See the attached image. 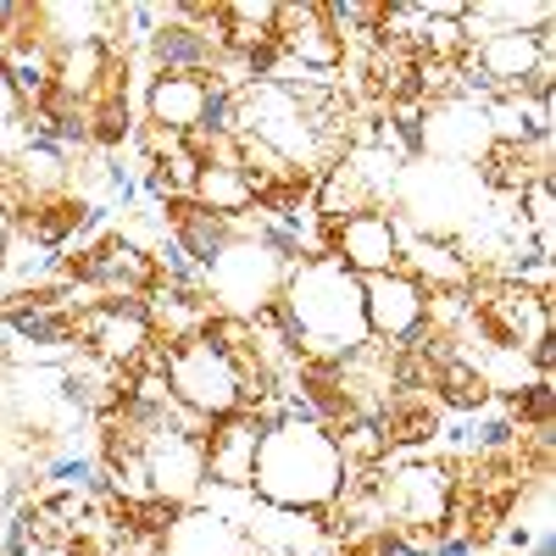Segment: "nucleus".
Listing matches in <instances>:
<instances>
[{
	"label": "nucleus",
	"mask_w": 556,
	"mask_h": 556,
	"mask_svg": "<svg viewBox=\"0 0 556 556\" xmlns=\"http://www.w3.org/2000/svg\"><path fill=\"white\" fill-rule=\"evenodd\" d=\"M340 484H345V462L317 424H306V417H278V424H267L262 451H256V479H251L262 506L323 518L334 506Z\"/></svg>",
	"instance_id": "1"
},
{
	"label": "nucleus",
	"mask_w": 556,
	"mask_h": 556,
	"mask_svg": "<svg viewBox=\"0 0 556 556\" xmlns=\"http://www.w3.org/2000/svg\"><path fill=\"white\" fill-rule=\"evenodd\" d=\"M278 312L295 340V356L306 362H340L367 340L362 323V278H351L340 262H301L285 273Z\"/></svg>",
	"instance_id": "2"
},
{
	"label": "nucleus",
	"mask_w": 556,
	"mask_h": 556,
	"mask_svg": "<svg viewBox=\"0 0 556 556\" xmlns=\"http://www.w3.org/2000/svg\"><path fill=\"white\" fill-rule=\"evenodd\" d=\"M484 206H490V190L479 184L473 167L417 156V162H401V173H395L390 212H401L395 223L412 228V240H440V245L468 240L484 223Z\"/></svg>",
	"instance_id": "3"
},
{
	"label": "nucleus",
	"mask_w": 556,
	"mask_h": 556,
	"mask_svg": "<svg viewBox=\"0 0 556 556\" xmlns=\"http://www.w3.org/2000/svg\"><path fill=\"white\" fill-rule=\"evenodd\" d=\"M379 506L390 529H434L445 534V513H451V473L445 456H406V462H384L379 468Z\"/></svg>",
	"instance_id": "4"
},
{
	"label": "nucleus",
	"mask_w": 556,
	"mask_h": 556,
	"mask_svg": "<svg viewBox=\"0 0 556 556\" xmlns=\"http://www.w3.org/2000/svg\"><path fill=\"white\" fill-rule=\"evenodd\" d=\"M167 390H173L178 406L201 412L206 424L240 412V374H235V362H228L223 351H212L201 334H190L184 345L167 351Z\"/></svg>",
	"instance_id": "5"
},
{
	"label": "nucleus",
	"mask_w": 556,
	"mask_h": 556,
	"mask_svg": "<svg viewBox=\"0 0 556 556\" xmlns=\"http://www.w3.org/2000/svg\"><path fill=\"white\" fill-rule=\"evenodd\" d=\"M306 262H340L351 278H379L401 267V223L395 212H362L334 228H317Z\"/></svg>",
	"instance_id": "6"
},
{
	"label": "nucleus",
	"mask_w": 556,
	"mask_h": 556,
	"mask_svg": "<svg viewBox=\"0 0 556 556\" xmlns=\"http://www.w3.org/2000/svg\"><path fill=\"white\" fill-rule=\"evenodd\" d=\"M285 273H290V267H278L256 240H235L201 278H206V295H212L217 312L251 317V312H262V306L278 301V290H285Z\"/></svg>",
	"instance_id": "7"
},
{
	"label": "nucleus",
	"mask_w": 556,
	"mask_h": 556,
	"mask_svg": "<svg viewBox=\"0 0 556 556\" xmlns=\"http://www.w3.org/2000/svg\"><path fill=\"white\" fill-rule=\"evenodd\" d=\"M139 462H146V479H151L156 501L178 506V513H184V506H195V501L206 495V462H201V440L178 434V429L167 424V412L156 417V429H151L146 451H139Z\"/></svg>",
	"instance_id": "8"
},
{
	"label": "nucleus",
	"mask_w": 556,
	"mask_h": 556,
	"mask_svg": "<svg viewBox=\"0 0 556 556\" xmlns=\"http://www.w3.org/2000/svg\"><path fill=\"white\" fill-rule=\"evenodd\" d=\"M73 323H78V351L101 356L112 367H134L156 340L151 317H146V301H101V306L73 312Z\"/></svg>",
	"instance_id": "9"
},
{
	"label": "nucleus",
	"mask_w": 556,
	"mask_h": 556,
	"mask_svg": "<svg viewBox=\"0 0 556 556\" xmlns=\"http://www.w3.org/2000/svg\"><path fill=\"white\" fill-rule=\"evenodd\" d=\"M490 146H495V139H490V123H484V101L456 96V101L424 106V156L429 162L479 167Z\"/></svg>",
	"instance_id": "10"
},
{
	"label": "nucleus",
	"mask_w": 556,
	"mask_h": 556,
	"mask_svg": "<svg viewBox=\"0 0 556 556\" xmlns=\"http://www.w3.org/2000/svg\"><path fill=\"white\" fill-rule=\"evenodd\" d=\"M262 434H267V424H262L256 412H235V417H217V424H212V434L201 440L206 484H212V490H235V495H251Z\"/></svg>",
	"instance_id": "11"
},
{
	"label": "nucleus",
	"mask_w": 556,
	"mask_h": 556,
	"mask_svg": "<svg viewBox=\"0 0 556 556\" xmlns=\"http://www.w3.org/2000/svg\"><path fill=\"white\" fill-rule=\"evenodd\" d=\"M362 323H367V340L401 351L417 329H424V290H417L401 267L379 273V278H362Z\"/></svg>",
	"instance_id": "12"
},
{
	"label": "nucleus",
	"mask_w": 556,
	"mask_h": 556,
	"mask_svg": "<svg viewBox=\"0 0 556 556\" xmlns=\"http://www.w3.org/2000/svg\"><path fill=\"white\" fill-rule=\"evenodd\" d=\"M223 56H228L223 28H190V23L173 17V7H167V23H156V28L146 34V62H151V73H195V78H206Z\"/></svg>",
	"instance_id": "13"
},
{
	"label": "nucleus",
	"mask_w": 556,
	"mask_h": 556,
	"mask_svg": "<svg viewBox=\"0 0 556 556\" xmlns=\"http://www.w3.org/2000/svg\"><path fill=\"white\" fill-rule=\"evenodd\" d=\"M162 228H167V240L190 256L201 273L235 245L240 235H235V223L228 217H217V212H206V206H195L190 195H173V201H162Z\"/></svg>",
	"instance_id": "14"
},
{
	"label": "nucleus",
	"mask_w": 556,
	"mask_h": 556,
	"mask_svg": "<svg viewBox=\"0 0 556 556\" xmlns=\"http://www.w3.org/2000/svg\"><path fill=\"white\" fill-rule=\"evenodd\" d=\"M156 556H251V540L235 518L212 513V506H184Z\"/></svg>",
	"instance_id": "15"
},
{
	"label": "nucleus",
	"mask_w": 556,
	"mask_h": 556,
	"mask_svg": "<svg viewBox=\"0 0 556 556\" xmlns=\"http://www.w3.org/2000/svg\"><path fill=\"white\" fill-rule=\"evenodd\" d=\"M212 106V84L195 73H151L146 84V123L167 134H195Z\"/></svg>",
	"instance_id": "16"
},
{
	"label": "nucleus",
	"mask_w": 556,
	"mask_h": 556,
	"mask_svg": "<svg viewBox=\"0 0 556 556\" xmlns=\"http://www.w3.org/2000/svg\"><path fill=\"white\" fill-rule=\"evenodd\" d=\"M440 429H445V406L434 401V390H395L390 406L379 412V434H384L390 456L434 445Z\"/></svg>",
	"instance_id": "17"
},
{
	"label": "nucleus",
	"mask_w": 556,
	"mask_h": 556,
	"mask_svg": "<svg viewBox=\"0 0 556 556\" xmlns=\"http://www.w3.org/2000/svg\"><path fill=\"white\" fill-rule=\"evenodd\" d=\"M190 201L217 212V217H228V223L256 212V190H251V178L240 167H201L195 184H190Z\"/></svg>",
	"instance_id": "18"
},
{
	"label": "nucleus",
	"mask_w": 556,
	"mask_h": 556,
	"mask_svg": "<svg viewBox=\"0 0 556 556\" xmlns=\"http://www.w3.org/2000/svg\"><path fill=\"white\" fill-rule=\"evenodd\" d=\"M434 401L445 406V412H462V417H479V412H490V384H484V374L468 362V356H451V362H440L434 367Z\"/></svg>",
	"instance_id": "19"
},
{
	"label": "nucleus",
	"mask_w": 556,
	"mask_h": 556,
	"mask_svg": "<svg viewBox=\"0 0 556 556\" xmlns=\"http://www.w3.org/2000/svg\"><path fill=\"white\" fill-rule=\"evenodd\" d=\"M273 0H223V45L228 56H251L262 45H273Z\"/></svg>",
	"instance_id": "20"
},
{
	"label": "nucleus",
	"mask_w": 556,
	"mask_h": 556,
	"mask_svg": "<svg viewBox=\"0 0 556 556\" xmlns=\"http://www.w3.org/2000/svg\"><path fill=\"white\" fill-rule=\"evenodd\" d=\"M329 440H334V451L345 462V473H374V468H384V462H395L384 434H379V417H356V424L334 429Z\"/></svg>",
	"instance_id": "21"
},
{
	"label": "nucleus",
	"mask_w": 556,
	"mask_h": 556,
	"mask_svg": "<svg viewBox=\"0 0 556 556\" xmlns=\"http://www.w3.org/2000/svg\"><path fill=\"white\" fill-rule=\"evenodd\" d=\"M506 424L513 429H556V379H534L529 390L506 395Z\"/></svg>",
	"instance_id": "22"
},
{
	"label": "nucleus",
	"mask_w": 556,
	"mask_h": 556,
	"mask_svg": "<svg viewBox=\"0 0 556 556\" xmlns=\"http://www.w3.org/2000/svg\"><path fill=\"white\" fill-rule=\"evenodd\" d=\"M139 167H146V195H151L156 206L178 195V190H173V178H167V167H156V162H139Z\"/></svg>",
	"instance_id": "23"
},
{
	"label": "nucleus",
	"mask_w": 556,
	"mask_h": 556,
	"mask_svg": "<svg viewBox=\"0 0 556 556\" xmlns=\"http://www.w3.org/2000/svg\"><path fill=\"white\" fill-rule=\"evenodd\" d=\"M17 96H12V78H7V67H0V134H7L12 123H17Z\"/></svg>",
	"instance_id": "24"
},
{
	"label": "nucleus",
	"mask_w": 556,
	"mask_h": 556,
	"mask_svg": "<svg viewBox=\"0 0 556 556\" xmlns=\"http://www.w3.org/2000/svg\"><path fill=\"white\" fill-rule=\"evenodd\" d=\"M7 235H12V223H7V217H0V240H7Z\"/></svg>",
	"instance_id": "25"
},
{
	"label": "nucleus",
	"mask_w": 556,
	"mask_h": 556,
	"mask_svg": "<svg viewBox=\"0 0 556 556\" xmlns=\"http://www.w3.org/2000/svg\"><path fill=\"white\" fill-rule=\"evenodd\" d=\"M251 556H267V551H251Z\"/></svg>",
	"instance_id": "26"
}]
</instances>
